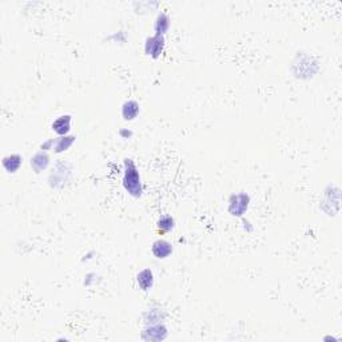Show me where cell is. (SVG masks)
<instances>
[{
  "label": "cell",
  "mask_w": 342,
  "mask_h": 342,
  "mask_svg": "<svg viewBox=\"0 0 342 342\" xmlns=\"http://www.w3.org/2000/svg\"><path fill=\"white\" fill-rule=\"evenodd\" d=\"M123 187L134 198H140L143 194L142 178L135 162L126 158L123 162Z\"/></svg>",
  "instance_id": "cell-1"
},
{
  "label": "cell",
  "mask_w": 342,
  "mask_h": 342,
  "mask_svg": "<svg viewBox=\"0 0 342 342\" xmlns=\"http://www.w3.org/2000/svg\"><path fill=\"white\" fill-rule=\"evenodd\" d=\"M71 171H73V167H71L70 163L62 162V160L55 163V166H53L52 171L48 176L50 186L53 187V189H63L70 179Z\"/></svg>",
  "instance_id": "cell-2"
},
{
  "label": "cell",
  "mask_w": 342,
  "mask_h": 342,
  "mask_svg": "<svg viewBox=\"0 0 342 342\" xmlns=\"http://www.w3.org/2000/svg\"><path fill=\"white\" fill-rule=\"evenodd\" d=\"M250 206V195L246 193H238V194H232L229 198V206L227 210L232 217H237V218H241V217L245 215V213L247 211Z\"/></svg>",
  "instance_id": "cell-3"
},
{
  "label": "cell",
  "mask_w": 342,
  "mask_h": 342,
  "mask_svg": "<svg viewBox=\"0 0 342 342\" xmlns=\"http://www.w3.org/2000/svg\"><path fill=\"white\" fill-rule=\"evenodd\" d=\"M296 68H298V71L294 73L296 78H301V79H309V78H312L313 75L317 73V70H318V66H317L316 62H313V59L310 57H303L302 59H299L298 63H293L292 70H296Z\"/></svg>",
  "instance_id": "cell-4"
},
{
  "label": "cell",
  "mask_w": 342,
  "mask_h": 342,
  "mask_svg": "<svg viewBox=\"0 0 342 342\" xmlns=\"http://www.w3.org/2000/svg\"><path fill=\"white\" fill-rule=\"evenodd\" d=\"M169 336L167 328L160 323H154V325H147V328L142 332V339L147 342H160L165 341Z\"/></svg>",
  "instance_id": "cell-5"
},
{
  "label": "cell",
  "mask_w": 342,
  "mask_h": 342,
  "mask_svg": "<svg viewBox=\"0 0 342 342\" xmlns=\"http://www.w3.org/2000/svg\"><path fill=\"white\" fill-rule=\"evenodd\" d=\"M165 37L162 35H153L149 37L145 42V53L153 59H158L162 55L165 48Z\"/></svg>",
  "instance_id": "cell-6"
},
{
  "label": "cell",
  "mask_w": 342,
  "mask_h": 342,
  "mask_svg": "<svg viewBox=\"0 0 342 342\" xmlns=\"http://www.w3.org/2000/svg\"><path fill=\"white\" fill-rule=\"evenodd\" d=\"M71 122H73V116H71L70 114L60 115L53 120L52 124H51V129H52V131L57 134L58 136L70 135Z\"/></svg>",
  "instance_id": "cell-7"
},
{
  "label": "cell",
  "mask_w": 342,
  "mask_h": 342,
  "mask_svg": "<svg viewBox=\"0 0 342 342\" xmlns=\"http://www.w3.org/2000/svg\"><path fill=\"white\" fill-rule=\"evenodd\" d=\"M173 245L166 239H156L151 246V253L156 259H166L173 254Z\"/></svg>",
  "instance_id": "cell-8"
},
{
  "label": "cell",
  "mask_w": 342,
  "mask_h": 342,
  "mask_svg": "<svg viewBox=\"0 0 342 342\" xmlns=\"http://www.w3.org/2000/svg\"><path fill=\"white\" fill-rule=\"evenodd\" d=\"M50 155L47 151H43V150H39L38 153L33 154V156H31L30 159V165L32 167V170L37 174L42 173L47 167L50 166Z\"/></svg>",
  "instance_id": "cell-9"
},
{
  "label": "cell",
  "mask_w": 342,
  "mask_h": 342,
  "mask_svg": "<svg viewBox=\"0 0 342 342\" xmlns=\"http://www.w3.org/2000/svg\"><path fill=\"white\" fill-rule=\"evenodd\" d=\"M154 282H155V278L151 269H143L136 274V283L143 292H149L150 289H153Z\"/></svg>",
  "instance_id": "cell-10"
},
{
  "label": "cell",
  "mask_w": 342,
  "mask_h": 342,
  "mask_svg": "<svg viewBox=\"0 0 342 342\" xmlns=\"http://www.w3.org/2000/svg\"><path fill=\"white\" fill-rule=\"evenodd\" d=\"M2 165H3L4 170H6L8 174H15L19 171L20 166L23 165V158L19 154H8L3 158L2 160Z\"/></svg>",
  "instance_id": "cell-11"
},
{
  "label": "cell",
  "mask_w": 342,
  "mask_h": 342,
  "mask_svg": "<svg viewBox=\"0 0 342 342\" xmlns=\"http://www.w3.org/2000/svg\"><path fill=\"white\" fill-rule=\"evenodd\" d=\"M139 113H140V106L136 100L129 99L122 104V116L123 119L127 120V122L138 118Z\"/></svg>",
  "instance_id": "cell-12"
},
{
  "label": "cell",
  "mask_w": 342,
  "mask_h": 342,
  "mask_svg": "<svg viewBox=\"0 0 342 342\" xmlns=\"http://www.w3.org/2000/svg\"><path fill=\"white\" fill-rule=\"evenodd\" d=\"M75 136L74 135H64V136H58L53 139V149L52 151L55 154H62L64 151L70 149L73 146L74 143H75Z\"/></svg>",
  "instance_id": "cell-13"
},
{
  "label": "cell",
  "mask_w": 342,
  "mask_h": 342,
  "mask_svg": "<svg viewBox=\"0 0 342 342\" xmlns=\"http://www.w3.org/2000/svg\"><path fill=\"white\" fill-rule=\"evenodd\" d=\"M170 28V17L166 12H160L158 13V16L155 19V23H154V31H155V35H162L165 37L166 32Z\"/></svg>",
  "instance_id": "cell-14"
},
{
  "label": "cell",
  "mask_w": 342,
  "mask_h": 342,
  "mask_svg": "<svg viewBox=\"0 0 342 342\" xmlns=\"http://www.w3.org/2000/svg\"><path fill=\"white\" fill-rule=\"evenodd\" d=\"M143 319H145L146 325L160 323L165 319V313L160 309H150L143 313Z\"/></svg>",
  "instance_id": "cell-15"
},
{
  "label": "cell",
  "mask_w": 342,
  "mask_h": 342,
  "mask_svg": "<svg viewBox=\"0 0 342 342\" xmlns=\"http://www.w3.org/2000/svg\"><path fill=\"white\" fill-rule=\"evenodd\" d=\"M175 227V221L171 215H162L156 222V229L159 232H169Z\"/></svg>",
  "instance_id": "cell-16"
},
{
  "label": "cell",
  "mask_w": 342,
  "mask_h": 342,
  "mask_svg": "<svg viewBox=\"0 0 342 342\" xmlns=\"http://www.w3.org/2000/svg\"><path fill=\"white\" fill-rule=\"evenodd\" d=\"M109 39L114 40V42H119V43H124L127 39V35L123 31H118V32H114Z\"/></svg>",
  "instance_id": "cell-17"
},
{
  "label": "cell",
  "mask_w": 342,
  "mask_h": 342,
  "mask_svg": "<svg viewBox=\"0 0 342 342\" xmlns=\"http://www.w3.org/2000/svg\"><path fill=\"white\" fill-rule=\"evenodd\" d=\"M53 149V139H47L46 142H43L40 145V150H43V151H50V150Z\"/></svg>",
  "instance_id": "cell-18"
},
{
  "label": "cell",
  "mask_w": 342,
  "mask_h": 342,
  "mask_svg": "<svg viewBox=\"0 0 342 342\" xmlns=\"http://www.w3.org/2000/svg\"><path fill=\"white\" fill-rule=\"evenodd\" d=\"M119 135L122 136V139H130L133 136V131L129 129H122L119 131Z\"/></svg>",
  "instance_id": "cell-19"
}]
</instances>
